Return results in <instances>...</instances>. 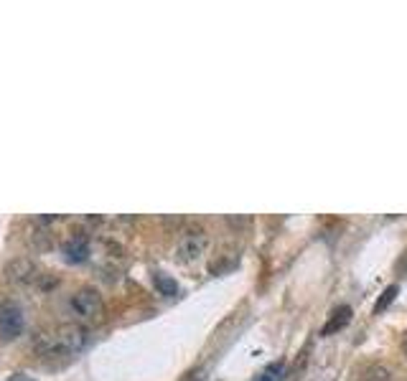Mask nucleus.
I'll list each match as a JSON object with an SVG mask.
<instances>
[{"instance_id":"nucleus-1","label":"nucleus","mask_w":407,"mask_h":381,"mask_svg":"<svg viewBox=\"0 0 407 381\" xmlns=\"http://www.w3.org/2000/svg\"><path fill=\"white\" fill-rule=\"evenodd\" d=\"M90 333L84 326L69 323V326H59L54 330L38 333L34 338V351L44 358H69V356L79 354L81 348L87 346Z\"/></svg>"},{"instance_id":"nucleus-2","label":"nucleus","mask_w":407,"mask_h":381,"mask_svg":"<svg viewBox=\"0 0 407 381\" xmlns=\"http://www.w3.org/2000/svg\"><path fill=\"white\" fill-rule=\"evenodd\" d=\"M66 308H69V315L77 318L79 323H94V320L102 318L105 302H102V295L94 287H81L69 298Z\"/></svg>"},{"instance_id":"nucleus-3","label":"nucleus","mask_w":407,"mask_h":381,"mask_svg":"<svg viewBox=\"0 0 407 381\" xmlns=\"http://www.w3.org/2000/svg\"><path fill=\"white\" fill-rule=\"evenodd\" d=\"M5 280L16 287H44L46 272L38 270L36 262L26 257H16L5 265Z\"/></svg>"},{"instance_id":"nucleus-4","label":"nucleus","mask_w":407,"mask_h":381,"mask_svg":"<svg viewBox=\"0 0 407 381\" xmlns=\"http://www.w3.org/2000/svg\"><path fill=\"white\" fill-rule=\"evenodd\" d=\"M26 330V315L18 302L5 300L0 305V338L3 341H16Z\"/></svg>"},{"instance_id":"nucleus-5","label":"nucleus","mask_w":407,"mask_h":381,"mask_svg":"<svg viewBox=\"0 0 407 381\" xmlns=\"http://www.w3.org/2000/svg\"><path fill=\"white\" fill-rule=\"evenodd\" d=\"M204 249H207V239L201 237V229L186 231L183 239L179 241V257H181V262H196V259H201Z\"/></svg>"},{"instance_id":"nucleus-6","label":"nucleus","mask_w":407,"mask_h":381,"mask_svg":"<svg viewBox=\"0 0 407 381\" xmlns=\"http://www.w3.org/2000/svg\"><path fill=\"white\" fill-rule=\"evenodd\" d=\"M62 254L69 265H81V262H87V259H90V239L81 237V234H74V237H69V239L64 241Z\"/></svg>"},{"instance_id":"nucleus-7","label":"nucleus","mask_w":407,"mask_h":381,"mask_svg":"<svg viewBox=\"0 0 407 381\" xmlns=\"http://www.w3.org/2000/svg\"><path fill=\"white\" fill-rule=\"evenodd\" d=\"M352 305H339V308H334L331 311V315H328V323L324 326V330H321V336H334V333H339V330H344L349 323H352Z\"/></svg>"},{"instance_id":"nucleus-8","label":"nucleus","mask_w":407,"mask_h":381,"mask_svg":"<svg viewBox=\"0 0 407 381\" xmlns=\"http://www.w3.org/2000/svg\"><path fill=\"white\" fill-rule=\"evenodd\" d=\"M356 381H395V373L384 364H367L356 373Z\"/></svg>"},{"instance_id":"nucleus-9","label":"nucleus","mask_w":407,"mask_h":381,"mask_svg":"<svg viewBox=\"0 0 407 381\" xmlns=\"http://www.w3.org/2000/svg\"><path fill=\"white\" fill-rule=\"evenodd\" d=\"M397 293H399V287H397V285H389L387 290L382 293L380 300H377V305H374V313H384V311H387L389 305L395 302V298H397Z\"/></svg>"},{"instance_id":"nucleus-10","label":"nucleus","mask_w":407,"mask_h":381,"mask_svg":"<svg viewBox=\"0 0 407 381\" xmlns=\"http://www.w3.org/2000/svg\"><path fill=\"white\" fill-rule=\"evenodd\" d=\"M153 283H155V287H158V293H163V295H176L179 293V285L173 283L171 277H166V275H153Z\"/></svg>"},{"instance_id":"nucleus-11","label":"nucleus","mask_w":407,"mask_h":381,"mask_svg":"<svg viewBox=\"0 0 407 381\" xmlns=\"http://www.w3.org/2000/svg\"><path fill=\"white\" fill-rule=\"evenodd\" d=\"M31 244H34V249H41V252H46V249L51 247V239H49V231H46V229L31 231Z\"/></svg>"},{"instance_id":"nucleus-12","label":"nucleus","mask_w":407,"mask_h":381,"mask_svg":"<svg viewBox=\"0 0 407 381\" xmlns=\"http://www.w3.org/2000/svg\"><path fill=\"white\" fill-rule=\"evenodd\" d=\"M280 379H283V364L278 361V364L267 366V369H265V371L260 373L254 381H280Z\"/></svg>"},{"instance_id":"nucleus-13","label":"nucleus","mask_w":407,"mask_h":381,"mask_svg":"<svg viewBox=\"0 0 407 381\" xmlns=\"http://www.w3.org/2000/svg\"><path fill=\"white\" fill-rule=\"evenodd\" d=\"M201 373H204V369H194V371L186 373V379H183V381H204V376H201Z\"/></svg>"},{"instance_id":"nucleus-14","label":"nucleus","mask_w":407,"mask_h":381,"mask_svg":"<svg viewBox=\"0 0 407 381\" xmlns=\"http://www.w3.org/2000/svg\"><path fill=\"white\" fill-rule=\"evenodd\" d=\"M397 272L399 275H407V249H405V254H402V259L397 262Z\"/></svg>"},{"instance_id":"nucleus-15","label":"nucleus","mask_w":407,"mask_h":381,"mask_svg":"<svg viewBox=\"0 0 407 381\" xmlns=\"http://www.w3.org/2000/svg\"><path fill=\"white\" fill-rule=\"evenodd\" d=\"M402 354H405V358H407V338L402 341Z\"/></svg>"},{"instance_id":"nucleus-16","label":"nucleus","mask_w":407,"mask_h":381,"mask_svg":"<svg viewBox=\"0 0 407 381\" xmlns=\"http://www.w3.org/2000/svg\"><path fill=\"white\" fill-rule=\"evenodd\" d=\"M10 381H28V379H10Z\"/></svg>"}]
</instances>
